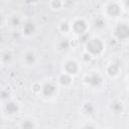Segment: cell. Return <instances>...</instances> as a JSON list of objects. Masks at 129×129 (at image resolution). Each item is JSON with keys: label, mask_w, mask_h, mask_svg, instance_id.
<instances>
[{"label": "cell", "mask_w": 129, "mask_h": 129, "mask_svg": "<svg viewBox=\"0 0 129 129\" xmlns=\"http://www.w3.org/2000/svg\"><path fill=\"white\" fill-rule=\"evenodd\" d=\"M116 34L119 36V38L123 39V38H126L129 36V28L125 25H120L117 30H116Z\"/></svg>", "instance_id": "1"}]
</instances>
